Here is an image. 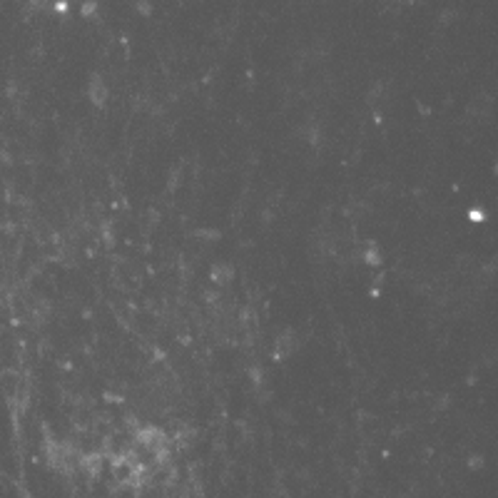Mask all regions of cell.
<instances>
[{"instance_id": "obj_1", "label": "cell", "mask_w": 498, "mask_h": 498, "mask_svg": "<svg viewBox=\"0 0 498 498\" xmlns=\"http://www.w3.org/2000/svg\"><path fill=\"white\" fill-rule=\"evenodd\" d=\"M88 95H90V100L100 107V105H105V97H107V85L102 82V77H92L90 80V85H88Z\"/></svg>"}, {"instance_id": "obj_2", "label": "cell", "mask_w": 498, "mask_h": 498, "mask_svg": "<svg viewBox=\"0 0 498 498\" xmlns=\"http://www.w3.org/2000/svg\"><path fill=\"white\" fill-rule=\"evenodd\" d=\"M381 252H379V247L376 244H366L364 247V262L369 264V267H381Z\"/></svg>"}, {"instance_id": "obj_3", "label": "cell", "mask_w": 498, "mask_h": 498, "mask_svg": "<svg viewBox=\"0 0 498 498\" xmlns=\"http://www.w3.org/2000/svg\"><path fill=\"white\" fill-rule=\"evenodd\" d=\"M277 349H281V354H292V351L296 349L294 334H292V332H284V334H281V341L277 344Z\"/></svg>"}, {"instance_id": "obj_4", "label": "cell", "mask_w": 498, "mask_h": 498, "mask_svg": "<svg viewBox=\"0 0 498 498\" xmlns=\"http://www.w3.org/2000/svg\"><path fill=\"white\" fill-rule=\"evenodd\" d=\"M468 217H471L473 222H481V220H483V214H481V212H468Z\"/></svg>"}]
</instances>
